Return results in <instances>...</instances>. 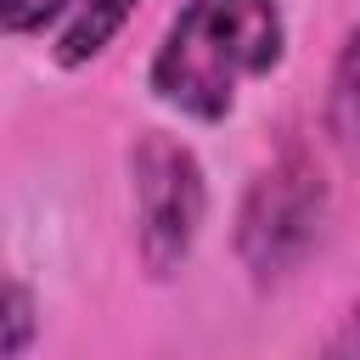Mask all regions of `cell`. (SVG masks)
<instances>
[{
    "label": "cell",
    "instance_id": "6da1fadb",
    "mask_svg": "<svg viewBox=\"0 0 360 360\" xmlns=\"http://www.w3.org/2000/svg\"><path fill=\"white\" fill-rule=\"evenodd\" d=\"M281 6L276 0H186L152 56L158 101L191 118H225L242 79H259L281 62Z\"/></svg>",
    "mask_w": 360,
    "mask_h": 360
},
{
    "label": "cell",
    "instance_id": "7a4b0ae2",
    "mask_svg": "<svg viewBox=\"0 0 360 360\" xmlns=\"http://www.w3.org/2000/svg\"><path fill=\"white\" fill-rule=\"evenodd\" d=\"M326 225V180L304 152H281L248 191L236 219V253L259 281L287 276Z\"/></svg>",
    "mask_w": 360,
    "mask_h": 360
},
{
    "label": "cell",
    "instance_id": "3957f363",
    "mask_svg": "<svg viewBox=\"0 0 360 360\" xmlns=\"http://www.w3.org/2000/svg\"><path fill=\"white\" fill-rule=\"evenodd\" d=\"M129 174H135V219H141V259L146 270L169 276L191 242H197V225H202V169L197 158L169 141V135H141L135 152H129Z\"/></svg>",
    "mask_w": 360,
    "mask_h": 360
},
{
    "label": "cell",
    "instance_id": "277c9868",
    "mask_svg": "<svg viewBox=\"0 0 360 360\" xmlns=\"http://www.w3.org/2000/svg\"><path fill=\"white\" fill-rule=\"evenodd\" d=\"M326 135L360 169V28L349 34V45L332 68V84H326Z\"/></svg>",
    "mask_w": 360,
    "mask_h": 360
},
{
    "label": "cell",
    "instance_id": "5b68a950",
    "mask_svg": "<svg viewBox=\"0 0 360 360\" xmlns=\"http://www.w3.org/2000/svg\"><path fill=\"white\" fill-rule=\"evenodd\" d=\"M129 11H135V0H79L73 22L56 39V62L62 68H84L90 56H101L112 45V34L129 22Z\"/></svg>",
    "mask_w": 360,
    "mask_h": 360
},
{
    "label": "cell",
    "instance_id": "8992f818",
    "mask_svg": "<svg viewBox=\"0 0 360 360\" xmlns=\"http://www.w3.org/2000/svg\"><path fill=\"white\" fill-rule=\"evenodd\" d=\"M28 338H34V298L22 281H11L6 287V360H22Z\"/></svg>",
    "mask_w": 360,
    "mask_h": 360
},
{
    "label": "cell",
    "instance_id": "52a82bcc",
    "mask_svg": "<svg viewBox=\"0 0 360 360\" xmlns=\"http://www.w3.org/2000/svg\"><path fill=\"white\" fill-rule=\"evenodd\" d=\"M62 6H68V0H0V17H6L11 34H34V28H45Z\"/></svg>",
    "mask_w": 360,
    "mask_h": 360
},
{
    "label": "cell",
    "instance_id": "ba28073f",
    "mask_svg": "<svg viewBox=\"0 0 360 360\" xmlns=\"http://www.w3.org/2000/svg\"><path fill=\"white\" fill-rule=\"evenodd\" d=\"M326 360H360V298H354V309L343 315L338 338L326 343Z\"/></svg>",
    "mask_w": 360,
    "mask_h": 360
}]
</instances>
